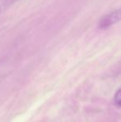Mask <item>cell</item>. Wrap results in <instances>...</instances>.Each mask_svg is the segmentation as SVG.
Returning <instances> with one entry per match:
<instances>
[{
	"label": "cell",
	"mask_w": 121,
	"mask_h": 122,
	"mask_svg": "<svg viewBox=\"0 0 121 122\" xmlns=\"http://www.w3.org/2000/svg\"><path fill=\"white\" fill-rule=\"evenodd\" d=\"M1 10H2V8H1V7H0V12H1Z\"/></svg>",
	"instance_id": "cell-4"
},
{
	"label": "cell",
	"mask_w": 121,
	"mask_h": 122,
	"mask_svg": "<svg viewBox=\"0 0 121 122\" xmlns=\"http://www.w3.org/2000/svg\"><path fill=\"white\" fill-rule=\"evenodd\" d=\"M121 21V8L111 13L105 14L100 19L99 27L100 29H107L115 23Z\"/></svg>",
	"instance_id": "cell-1"
},
{
	"label": "cell",
	"mask_w": 121,
	"mask_h": 122,
	"mask_svg": "<svg viewBox=\"0 0 121 122\" xmlns=\"http://www.w3.org/2000/svg\"><path fill=\"white\" fill-rule=\"evenodd\" d=\"M115 103L116 104V106L121 107V89H120L119 91H117V92L115 93Z\"/></svg>",
	"instance_id": "cell-2"
},
{
	"label": "cell",
	"mask_w": 121,
	"mask_h": 122,
	"mask_svg": "<svg viewBox=\"0 0 121 122\" xmlns=\"http://www.w3.org/2000/svg\"><path fill=\"white\" fill-rule=\"evenodd\" d=\"M5 4H10V3H15V2L18 1V0H3Z\"/></svg>",
	"instance_id": "cell-3"
}]
</instances>
